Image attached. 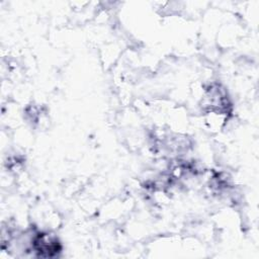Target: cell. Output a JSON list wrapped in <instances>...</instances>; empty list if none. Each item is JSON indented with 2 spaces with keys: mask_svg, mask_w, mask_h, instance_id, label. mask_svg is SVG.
Segmentation results:
<instances>
[{
  "mask_svg": "<svg viewBox=\"0 0 259 259\" xmlns=\"http://www.w3.org/2000/svg\"><path fill=\"white\" fill-rule=\"evenodd\" d=\"M35 247L38 252L47 253V256H51L53 253H55L58 250L57 242L52 241L47 235L38 236L34 241Z\"/></svg>",
  "mask_w": 259,
  "mask_h": 259,
  "instance_id": "1",
  "label": "cell"
}]
</instances>
